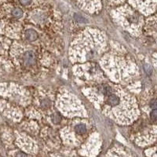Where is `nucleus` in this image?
<instances>
[{
	"label": "nucleus",
	"instance_id": "9",
	"mask_svg": "<svg viewBox=\"0 0 157 157\" xmlns=\"http://www.w3.org/2000/svg\"><path fill=\"white\" fill-rule=\"evenodd\" d=\"M156 138V127L155 126L150 129L148 133H146L144 135L137 138L136 142L141 146H149L150 144L153 143Z\"/></svg>",
	"mask_w": 157,
	"mask_h": 157
},
{
	"label": "nucleus",
	"instance_id": "3",
	"mask_svg": "<svg viewBox=\"0 0 157 157\" xmlns=\"http://www.w3.org/2000/svg\"><path fill=\"white\" fill-rule=\"evenodd\" d=\"M104 72L115 82H121L135 76L138 69L134 63L118 55L106 54L101 60Z\"/></svg>",
	"mask_w": 157,
	"mask_h": 157
},
{
	"label": "nucleus",
	"instance_id": "4",
	"mask_svg": "<svg viewBox=\"0 0 157 157\" xmlns=\"http://www.w3.org/2000/svg\"><path fill=\"white\" fill-rule=\"evenodd\" d=\"M57 106L61 113L67 117H85L87 116L81 101L73 93L65 90L57 96Z\"/></svg>",
	"mask_w": 157,
	"mask_h": 157
},
{
	"label": "nucleus",
	"instance_id": "8",
	"mask_svg": "<svg viewBox=\"0 0 157 157\" xmlns=\"http://www.w3.org/2000/svg\"><path fill=\"white\" fill-rule=\"evenodd\" d=\"M130 2L139 11L148 15L155 11L156 0H130Z\"/></svg>",
	"mask_w": 157,
	"mask_h": 157
},
{
	"label": "nucleus",
	"instance_id": "12",
	"mask_svg": "<svg viewBox=\"0 0 157 157\" xmlns=\"http://www.w3.org/2000/svg\"><path fill=\"white\" fill-rule=\"evenodd\" d=\"M25 38L29 41H35L38 38V34L33 29H28L25 31Z\"/></svg>",
	"mask_w": 157,
	"mask_h": 157
},
{
	"label": "nucleus",
	"instance_id": "1",
	"mask_svg": "<svg viewBox=\"0 0 157 157\" xmlns=\"http://www.w3.org/2000/svg\"><path fill=\"white\" fill-rule=\"evenodd\" d=\"M106 39L101 31L88 28L74 39L69 49L70 60L84 63L101 56L106 50Z\"/></svg>",
	"mask_w": 157,
	"mask_h": 157
},
{
	"label": "nucleus",
	"instance_id": "20",
	"mask_svg": "<svg viewBox=\"0 0 157 157\" xmlns=\"http://www.w3.org/2000/svg\"><path fill=\"white\" fill-rule=\"evenodd\" d=\"M112 1L114 2H122V1H123V0H112Z\"/></svg>",
	"mask_w": 157,
	"mask_h": 157
},
{
	"label": "nucleus",
	"instance_id": "18",
	"mask_svg": "<svg viewBox=\"0 0 157 157\" xmlns=\"http://www.w3.org/2000/svg\"><path fill=\"white\" fill-rule=\"evenodd\" d=\"M53 119H54V121L55 123H59L61 121V118L60 117H58V115L57 114H55L54 116V117H53Z\"/></svg>",
	"mask_w": 157,
	"mask_h": 157
},
{
	"label": "nucleus",
	"instance_id": "6",
	"mask_svg": "<svg viewBox=\"0 0 157 157\" xmlns=\"http://www.w3.org/2000/svg\"><path fill=\"white\" fill-rule=\"evenodd\" d=\"M101 147V142L100 138L97 134H93L83 147L80 153L83 155H96L98 153Z\"/></svg>",
	"mask_w": 157,
	"mask_h": 157
},
{
	"label": "nucleus",
	"instance_id": "11",
	"mask_svg": "<svg viewBox=\"0 0 157 157\" xmlns=\"http://www.w3.org/2000/svg\"><path fill=\"white\" fill-rule=\"evenodd\" d=\"M35 63V55L31 51H27L25 54V64L26 65H31Z\"/></svg>",
	"mask_w": 157,
	"mask_h": 157
},
{
	"label": "nucleus",
	"instance_id": "10",
	"mask_svg": "<svg viewBox=\"0 0 157 157\" xmlns=\"http://www.w3.org/2000/svg\"><path fill=\"white\" fill-rule=\"evenodd\" d=\"M18 143H19L18 146H20V147L24 151H26L30 153H35L38 149L35 142H33L31 138L26 137V136L20 138L18 139Z\"/></svg>",
	"mask_w": 157,
	"mask_h": 157
},
{
	"label": "nucleus",
	"instance_id": "5",
	"mask_svg": "<svg viewBox=\"0 0 157 157\" xmlns=\"http://www.w3.org/2000/svg\"><path fill=\"white\" fill-rule=\"evenodd\" d=\"M116 20L119 24L129 32L139 35L142 27V18L130 7L121 8L116 11Z\"/></svg>",
	"mask_w": 157,
	"mask_h": 157
},
{
	"label": "nucleus",
	"instance_id": "16",
	"mask_svg": "<svg viewBox=\"0 0 157 157\" xmlns=\"http://www.w3.org/2000/svg\"><path fill=\"white\" fill-rule=\"evenodd\" d=\"M75 18H76V21H80V23H85V22H87V21L85 20V18H83V17H81L80 15H79V14H75Z\"/></svg>",
	"mask_w": 157,
	"mask_h": 157
},
{
	"label": "nucleus",
	"instance_id": "19",
	"mask_svg": "<svg viewBox=\"0 0 157 157\" xmlns=\"http://www.w3.org/2000/svg\"><path fill=\"white\" fill-rule=\"evenodd\" d=\"M20 2H21L23 6H27V5L30 4L31 0H20Z\"/></svg>",
	"mask_w": 157,
	"mask_h": 157
},
{
	"label": "nucleus",
	"instance_id": "2",
	"mask_svg": "<svg viewBox=\"0 0 157 157\" xmlns=\"http://www.w3.org/2000/svg\"><path fill=\"white\" fill-rule=\"evenodd\" d=\"M106 116L119 124H130L135 121L140 114L135 98L121 89L120 97L117 104L111 108L103 109Z\"/></svg>",
	"mask_w": 157,
	"mask_h": 157
},
{
	"label": "nucleus",
	"instance_id": "14",
	"mask_svg": "<svg viewBox=\"0 0 157 157\" xmlns=\"http://www.w3.org/2000/svg\"><path fill=\"white\" fill-rule=\"evenodd\" d=\"M12 15L16 18H21L23 16V11L20 8H14V10H12Z\"/></svg>",
	"mask_w": 157,
	"mask_h": 157
},
{
	"label": "nucleus",
	"instance_id": "17",
	"mask_svg": "<svg viewBox=\"0 0 157 157\" xmlns=\"http://www.w3.org/2000/svg\"><path fill=\"white\" fill-rule=\"evenodd\" d=\"M157 118V111L155 109H153L152 112L151 113V119L153 121H155Z\"/></svg>",
	"mask_w": 157,
	"mask_h": 157
},
{
	"label": "nucleus",
	"instance_id": "15",
	"mask_svg": "<svg viewBox=\"0 0 157 157\" xmlns=\"http://www.w3.org/2000/svg\"><path fill=\"white\" fill-rule=\"evenodd\" d=\"M144 68H145V70H146V73L148 74V75H152V68L151 65L149 64H146L145 65H144Z\"/></svg>",
	"mask_w": 157,
	"mask_h": 157
},
{
	"label": "nucleus",
	"instance_id": "7",
	"mask_svg": "<svg viewBox=\"0 0 157 157\" xmlns=\"http://www.w3.org/2000/svg\"><path fill=\"white\" fill-rule=\"evenodd\" d=\"M99 69L100 68H97L95 64H84L78 66L76 69L75 68V73L83 80H91L97 76Z\"/></svg>",
	"mask_w": 157,
	"mask_h": 157
},
{
	"label": "nucleus",
	"instance_id": "13",
	"mask_svg": "<svg viewBox=\"0 0 157 157\" xmlns=\"http://www.w3.org/2000/svg\"><path fill=\"white\" fill-rule=\"evenodd\" d=\"M74 131L76 134L79 135H83L85 134L87 132V127L84 124H77L74 127Z\"/></svg>",
	"mask_w": 157,
	"mask_h": 157
}]
</instances>
